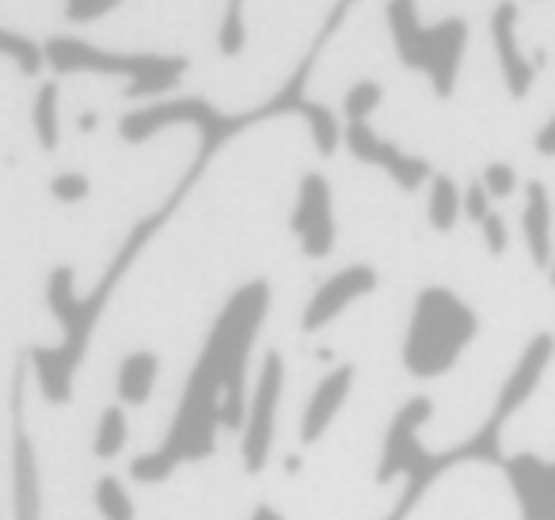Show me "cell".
<instances>
[{
	"label": "cell",
	"instance_id": "obj_7",
	"mask_svg": "<svg viewBox=\"0 0 555 520\" xmlns=\"http://www.w3.org/2000/svg\"><path fill=\"white\" fill-rule=\"evenodd\" d=\"M27 361L16 365L12 376V520H42V467L39 452H35L31 429H27Z\"/></svg>",
	"mask_w": 555,
	"mask_h": 520
},
{
	"label": "cell",
	"instance_id": "obj_4",
	"mask_svg": "<svg viewBox=\"0 0 555 520\" xmlns=\"http://www.w3.org/2000/svg\"><path fill=\"white\" fill-rule=\"evenodd\" d=\"M47 50V65L57 77H73V73H95V77H126V100H153L176 92L183 73L191 69L183 54H118V50H103L92 42L77 39V35H54L42 42Z\"/></svg>",
	"mask_w": 555,
	"mask_h": 520
},
{
	"label": "cell",
	"instance_id": "obj_20",
	"mask_svg": "<svg viewBox=\"0 0 555 520\" xmlns=\"http://www.w3.org/2000/svg\"><path fill=\"white\" fill-rule=\"evenodd\" d=\"M57 80H47L35 95V107H31V122H35V138H39L42 153H57L62 145V110H57Z\"/></svg>",
	"mask_w": 555,
	"mask_h": 520
},
{
	"label": "cell",
	"instance_id": "obj_28",
	"mask_svg": "<svg viewBox=\"0 0 555 520\" xmlns=\"http://www.w3.org/2000/svg\"><path fill=\"white\" fill-rule=\"evenodd\" d=\"M491 213H494L491 194L483 191V183H479V179H472V183L464 186V217H468L472 224H483Z\"/></svg>",
	"mask_w": 555,
	"mask_h": 520
},
{
	"label": "cell",
	"instance_id": "obj_16",
	"mask_svg": "<svg viewBox=\"0 0 555 520\" xmlns=\"http://www.w3.org/2000/svg\"><path fill=\"white\" fill-rule=\"evenodd\" d=\"M521 232H525V247H529V259L540 270H547L555 255L552 244V198H547V186L540 179H532L525 186V209H521Z\"/></svg>",
	"mask_w": 555,
	"mask_h": 520
},
{
	"label": "cell",
	"instance_id": "obj_33",
	"mask_svg": "<svg viewBox=\"0 0 555 520\" xmlns=\"http://www.w3.org/2000/svg\"><path fill=\"white\" fill-rule=\"evenodd\" d=\"M547 282H552V289H555V255H552V262H547Z\"/></svg>",
	"mask_w": 555,
	"mask_h": 520
},
{
	"label": "cell",
	"instance_id": "obj_13",
	"mask_svg": "<svg viewBox=\"0 0 555 520\" xmlns=\"http://www.w3.org/2000/svg\"><path fill=\"white\" fill-rule=\"evenodd\" d=\"M502 474H506L521 520H555V459L514 452L502 464Z\"/></svg>",
	"mask_w": 555,
	"mask_h": 520
},
{
	"label": "cell",
	"instance_id": "obj_17",
	"mask_svg": "<svg viewBox=\"0 0 555 520\" xmlns=\"http://www.w3.org/2000/svg\"><path fill=\"white\" fill-rule=\"evenodd\" d=\"M160 380V358L153 350H130L118 361L115 373V395L122 406H145L149 395L156 391Z\"/></svg>",
	"mask_w": 555,
	"mask_h": 520
},
{
	"label": "cell",
	"instance_id": "obj_1",
	"mask_svg": "<svg viewBox=\"0 0 555 520\" xmlns=\"http://www.w3.org/2000/svg\"><path fill=\"white\" fill-rule=\"evenodd\" d=\"M354 4L358 0H335L332 12H327V20H324V27H320L317 39H312L309 54L297 62L294 77L278 88L267 103H259V107L224 115V110H217L214 103L202 100V95H183V100H160V103L133 107L130 115H122V122H118V138H122L126 145H145L149 138L171 130V126H194V130H198V153H194L191 168L183 171V179L171 186V194L164 198V206L153 209V213H145L130 232H126V239L118 244V251L111 255L107 270H103L100 282L88 289V297H80L77 292V270L73 266H54L47 274V308H50V315L62 323V342L31 346V350L24 353V361L35 376V388L42 391V399H47L50 406H65L73 399L77 373H80V365H85L92 335H95V327H100L107 304L115 300L118 285L126 282V274L133 270V262L149 251V244L164 232V224L183 209V202L191 198V191L198 186V179L206 176V168L214 164V156L221 153L232 138H240V133H247L259 122H270V118L301 115L305 122H309L312 145H317L320 156H332L335 148L343 145L339 118H335V110L327 107V103L309 100V80H312V69H317L320 50H324L327 42L335 39V31L347 24V16H350Z\"/></svg>",
	"mask_w": 555,
	"mask_h": 520
},
{
	"label": "cell",
	"instance_id": "obj_26",
	"mask_svg": "<svg viewBox=\"0 0 555 520\" xmlns=\"http://www.w3.org/2000/svg\"><path fill=\"white\" fill-rule=\"evenodd\" d=\"M479 183H483V191L491 194V198H509V194L517 191V171L502 160H491L483 168V176H479Z\"/></svg>",
	"mask_w": 555,
	"mask_h": 520
},
{
	"label": "cell",
	"instance_id": "obj_19",
	"mask_svg": "<svg viewBox=\"0 0 555 520\" xmlns=\"http://www.w3.org/2000/svg\"><path fill=\"white\" fill-rule=\"evenodd\" d=\"M130 444V418H126L122 403H111L100 411V421H95L92 433V452L95 459H118Z\"/></svg>",
	"mask_w": 555,
	"mask_h": 520
},
{
	"label": "cell",
	"instance_id": "obj_11",
	"mask_svg": "<svg viewBox=\"0 0 555 520\" xmlns=\"http://www.w3.org/2000/svg\"><path fill=\"white\" fill-rule=\"evenodd\" d=\"M377 285H380V277L370 262H350V266L335 270L332 277H324V282L317 285V292H312L309 304H305L301 330L305 335H320V330L332 327L354 300L377 292Z\"/></svg>",
	"mask_w": 555,
	"mask_h": 520
},
{
	"label": "cell",
	"instance_id": "obj_8",
	"mask_svg": "<svg viewBox=\"0 0 555 520\" xmlns=\"http://www.w3.org/2000/svg\"><path fill=\"white\" fill-rule=\"evenodd\" d=\"M289 232H294L305 259L320 262L335 251L339 224H335V194L324 171H305L301 176L294 213H289Z\"/></svg>",
	"mask_w": 555,
	"mask_h": 520
},
{
	"label": "cell",
	"instance_id": "obj_24",
	"mask_svg": "<svg viewBox=\"0 0 555 520\" xmlns=\"http://www.w3.org/2000/svg\"><path fill=\"white\" fill-rule=\"evenodd\" d=\"M380 100H385V88L377 80H358L343 95V115H347V122H370V115L380 107Z\"/></svg>",
	"mask_w": 555,
	"mask_h": 520
},
{
	"label": "cell",
	"instance_id": "obj_22",
	"mask_svg": "<svg viewBox=\"0 0 555 520\" xmlns=\"http://www.w3.org/2000/svg\"><path fill=\"white\" fill-rule=\"evenodd\" d=\"M0 54L12 57L24 77H39V73L47 69V50L35 39H27V35L9 31V27H0Z\"/></svg>",
	"mask_w": 555,
	"mask_h": 520
},
{
	"label": "cell",
	"instance_id": "obj_18",
	"mask_svg": "<svg viewBox=\"0 0 555 520\" xmlns=\"http://www.w3.org/2000/svg\"><path fill=\"white\" fill-rule=\"evenodd\" d=\"M426 186H430V194H426V221H430V229L453 232L464 213V191L449 176H441V171H434V179Z\"/></svg>",
	"mask_w": 555,
	"mask_h": 520
},
{
	"label": "cell",
	"instance_id": "obj_27",
	"mask_svg": "<svg viewBox=\"0 0 555 520\" xmlns=\"http://www.w3.org/2000/svg\"><path fill=\"white\" fill-rule=\"evenodd\" d=\"M118 4H126V0H65V20L69 24H95V20L111 16Z\"/></svg>",
	"mask_w": 555,
	"mask_h": 520
},
{
	"label": "cell",
	"instance_id": "obj_12",
	"mask_svg": "<svg viewBox=\"0 0 555 520\" xmlns=\"http://www.w3.org/2000/svg\"><path fill=\"white\" fill-rule=\"evenodd\" d=\"M552 358H555V335H547V330L532 335L529 346L521 350V358H517L514 368H509V376L502 380L499 395H494V406H491V414H487L494 426L506 429L509 418H514V414L521 411L532 395H537V388H540V380H544Z\"/></svg>",
	"mask_w": 555,
	"mask_h": 520
},
{
	"label": "cell",
	"instance_id": "obj_6",
	"mask_svg": "<svg viewBox=\"0 0 555 520\" xmlns=\"http://www.w3.org/2000/svg\"><path fill=\"white\" fill-rule=\"evenodd\" d=\"M282 391H286V361L278 350H270L262 358L259 376L251 380L244 426H240V464H244L247 474H262L270 467L278 441V414H282Z\"/></svg>",
	"mask_w": 555,
	"mask_h": 520
},
{
	"label": "cell",
	"instance_id": "obj_3",
	"mask_svg": "<svg viewBox=\"0 0 555 520\" xmlns=\"http://www.w3.org/2000/svg\"><path fill=\"white\" fill-rule=\"evenodd\" d=\"M479 335V315L446 285H426L415 297L408 330H403V368L415 380H438L464 358Z\"/></svg>",
	"mask_w": 555,
	"mask_h": 520
},
{
	"label": "cell",
	"instance_id": "obj_14",
	"mask_svg": "<svg viewBox=\"0 0 555 520\" xmlns=\"http://www.w3.org/2000/svg\"><path fill=\"white\" fill-rule=\"evenodd\" d=\"M354 376H358L354 365H332L317 380V388H312L309 403H305V411H301V421H297V437H301L305 448H309V444H320L327 433H332L343 406H347L350 391H354Z\"/></svg>",
	"mask_w": 555,
	"mask_h": 520
},
{
	"label": "cell",
	"instance_id": "obj_30",
	"mask_svg": "<svg viewBox=\"0 0 555 520\" xmlns=\"http://www.w3.org/2000/svg\"><path fill=\"white\" fill-rule=\"evenodd\" d=\"M532 145H537L540 156H547V160H555V115L547 118L544 126L537 130V138H532Z\"/></svg>",
	"mask_w": 555,
	"mask_h": 520
},
{
	"label": "cell",
	"instance_id": "obj_21",
	"mask_svg": "<svg viewBox=\"0 0 555 520\" xmlns=\"http://www.w3.org/2000/svg\"><path fill=\"white\" fill-rule=\"evenodd\" d=\"M92 502H95V509H100L103 520H138L133 494L118 474H100V479H95Z\"/></svg>",
	"mask_w": 555,
	"mask_h": 520
},
{
	"label": "cell",
	"instance_id": "obj_5",
	"mask_svg": "<svg viewBox=\"0 0 555 520\" xmlns=\"http://www.w3.org/2000/svg\"><path fill=\"white\" fill-rule=\"evenodd\" d=\"M385 20H388L396 57H400L408 69L423 73L438 100H453L464 50H468V24H464L461 16H449V20H441V24L426 27L423 20H418L415 0H388Z\"/></svg>",
	"mask_w": 555,
	"mask_h": 520
},
{
	"label": "cell",
	"instance_id": "obj_15",
	"mask_svg": "<svg viewBox=\"0 0 555 520\" xmlns=\"http://www.w3.org/2000/svg\"><path fill=\"white\" fill-rule=\"evenodd\" d=\"M517 20H521V9H517L514 0H499L491 12V39H494L502 84H506V92L514 100H525L532 92V84H537V65L517 47Z\"/></svg>",
	"mask_w": 555,
	"mask_h": 520
},
{
	"label": "cell",
	"instance_id": "obj_29",
	"mask_svg": "<svg viewBox=\"0 0 555 520\" xmlns=\"http://www.w3.org/2000/svg\"><path fill=\"white\" fill-rule=\"evenodd\" d=\"M479 232H483V244L491 255H506V244H509V232H506V221H502L499 213H491L483 224H479Z\"/></svg>",
	"mask_w": 555,
	"mask_h": 520
},
{
	"label": "cell",
	"instance_id": "obj_25",
	"mask_svg": "<svg viewBox=\"0 0 555 520\" xmlns=\"http://www.w3.org/2000/svg\"><path fill=\"white\" fill-rule=\"evenodd\" d=\"M50 194H54V202L77 206V202H85L92 194V179L85 171H62V176L50 179Z\"/></svg>",
	"mask_w": 555,
	"mask_h": 520
},
{
	"label": "cell",
	"instance_id": "obj_2",
	"mask_svg": "<svg viewBox=\"0 0 555 520\" xmlns=\"http://www.w3.org/2000/svg\"><path fill=\"white\" fill-rule=\"evenodd\" d=\"M270 300H274V292L262 277L244 282L224 300L198 358H194V368L183 384V395H179L164 441L149 452H138L126 467L133 482L160 486L179 467L202 464L214 456L224 429L240 433L247 395H251L247 368H251L255 342H259V330L270 315Z\"/></svg>",
	"mask_w": 555,
	"mask_h": 520
},
{
	"label": "cell",
	"instance_id": "obj_9",
	"mask_svg": "<svg viewBox=\"0 0 555 520\" xmlns=\"http://www.w3.org/2000/svg\"><path fill=\"white\" fill-rule=\"evenodd\" d=\"M434 418V399L430 395H411L400 411L388 418L385 441H380V456H377V482L388 486L392 479H408L418 464L426 459V444H423V429Z\"/></svg>",
	"mask_w": 555,
	"mask_h": 520
},
{
	"label": "cell",
	"instance_id": "obj_10",
	"mask_svg": "<svg viewBox=\"0 0 555 520\" xmlns=\"http://www.w3.org/2000/svg\"><path fill=\"white\" fill-rule=\"evenodd\" d=\"M343 145H347V153L354 156L358 164H370V168L388 171V176H392V183L400 186V191H408V194L418 191V186L434 179L430 160L403 153L396 141L380 138L370 122H347V126H343Z\"/></svg>",
	"mask_w": 555,
	"mask_h": 520
},
{
	"label": "cell",
	"instance_id": "obj_32",
	"mask_svg": "<svg viewBox=\"0 0 555 520\" xmlns=\"http://www.w3.org/2000/svg\"><path fill=\"white\" fill-rule=\"evenodd\" d=\"M95 126H100V115H95V110H85V115L77 118V130L80 133H92Z\"/></svg>",
	"mask_w": 555,
	"mask_h": 520
},
{
	"label": "cell",
	"instance_id": "obj_31",
	"mask_svg": "<svg viewBox=\"0 0 555 520\" xmlns=\"http://www.w3.org/2000/svg\"><path fill=\"white\" fill-rule=\"evenodd\" d=\"M247 520H286V512L278 509V505H270V502H259Z\"/></svg>",
	"mask_w": 555,
	"mask_h": 520
},
{
	"label": "cell",
	"instance_id": "obj_23",
	"mask_svg": "<svg viewBox=\"0 0 555 520\" xmlns=\"http://www.w3.org/2000/svg\"><path fill=\"white\" fill-rule=\"evenodd\" d=\"M244 47H247L244 0H229V4H224L221 27H217V50H221V57H240Z\"/></svg>",
	"mask_w": 555,
	"mask_h": 520
}]
</instances>
